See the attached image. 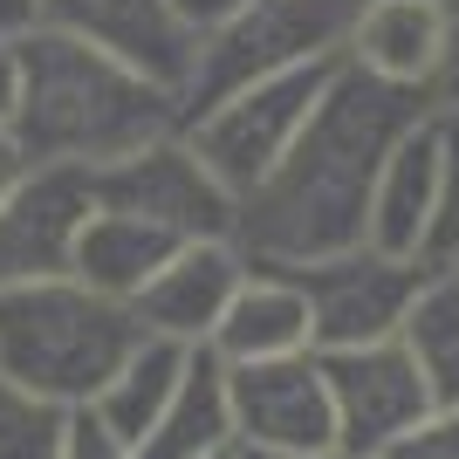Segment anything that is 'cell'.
Wrapping results in <instances>:
<instances>
[{
    "label": "cell",
    "mask_w": 459,
    "mask_h": 459,
    "mask_svg": "<svg viewBox=\"0 0 459 459\" xmlns=\"http://www.w3.org/2000/svg\"><path fill=\"white\" fill-rule=\"evenodd\" d=\"M329 76H336V62H316V69H288V76H261V82H247V90L212 96L206 110L186 117L192 152L212 165V178H220L233 199L254 192L281 165L288 144L302 137V124H308V110H316V96L329 90Z\"/></svg>",
    "instance_id": "5"
},
{
    "label": "cell",
    "mask_w": 459,
    "mask_h": 459,
    "mask_svg": "<svg viewBox=\"0 0 459 459\" xmlns=\"http://www.w3.org/2000/svg\"><path fill=\"white\" fill-rule=\"evenodd\" d=\"M56 459H131V446L117 439L90 404H69V425H62V453Z\"/></svg>",
    "instance_id": "23"
},
{
    "label": "cell",
    "mask_w": 459,
    "mask_h": 459,
    "mask_svg": "<svg viewBox=\"0 0 459 459\" xmlns=\"http://www.w3.org/2000/svg\"><path fill=\"white\" fill-rule=\"evenodd\" d=\"M439 124V199H432V227H425V268H459V117L432 110Z\"/></svg>",
    "instance_id": "21"
},
{
    "label": "cell",
    "mask_w": 459,
    "mask_h": 459,
    "mask_svg": "<svg viewBox=\"0 0 459 459\" xmlns=\"http://www.w3.org/2000/svg\"><path fill=\"white\" fill-rule=\"evenodd\" d=\"M28 28H41V0H0V41H21Z\"/></svg>",
    "instance_id": "26"
},
{
    "label": "cell",
    "mask_w": 459,
    "mask_h": 459,
    "mask_svg": "<svg viewBox=\"0 0 459 459\" xmlns=\"http://www.w3.org/2000/svg\"><path fill=\"white\" fill-rule=\"evenodd\" d=\"M186 124V96L172 82L131 69L124 56L96 48L62 28H28L14 41V131L28 165H76L103 172L144 152L152 137Z\"/></svg>",
    "instance_id": "2"
},
{
    "label": "cell",
    "mask_w": 459,
    "mask_h": 459,
    "mask_svg": "<svg viewBox=\"0 0 459 459\" xmlns=\"http://www.w3.org/2000/svg\"><path fill=\"white\" fill-rule=\"evenodd\" d=\"M240 281H247V254L233 247V240H186L152 281L137 288L131 308H137V323H144V336L206 350Z\"/></svg>",
    "instance_id": "11"
},
{
    "label": "cell",
    "mask_w": 459,
    "mask_h": 459,
    "mask_svg": "<svg viewBox=\"0 0 459 459\" xmlns=\"http://www.w3.org/2000/svg\"><path fill=\"white\" fill-rule=\"evenodd\" d=\"M233 459H343V453H268V446H233Z\"/></svg>",
    "instance_id": "29"
},
{
    "label": "cell",
    "mask_w": 459,
    "mask_h": 459,
    "mask_svg": "<svg viewBox=\"0 0 459 459\" xmlns=\"http://www.w3.org/2000/svg\"><path fill=\"white\" fill-rule=\"evenodd\" d=\"M398 343L411 350L419 377L432 384V404H459V268H432L419 302L404 316Z\"/></svg>",
    "instance_id": "19"
},
{
    "label": "cell",
    "mask_w": 459,
    "mask_h": 459,
    "mask_svg": "<svg viewBox=\"0 0 459 459\" xmlns=\"http://www.w3.org/2000/svg\"><path fill=\"white\" fill-rule=\"evenodd\" d=\"M41 28L96 41V48H110V56H124L131 69L172 82V90L186 96L199 35L172 14V0H41Z\"/></svg>",
    "instance_id": "12"
},
{
    "label": "cell",
    "mask_w": 459,
    "mask_h": 459,
    "mask_svg": "<svg viewBox=\"0 0 459 459\" xmlns=\"http://www.w3.org/2000/svg\"><path fill=\"white\" fill-rule=\"evenodd\" d=\"M212 459H233V453H212Z\"/></svg>",
    "instance_id": "30"
},
{
    "label": "cell",
    "mask_w": 459,
    "mask_h": 459,
    "mask_svg": "<svg viewBox=\"0 0 459 459\" xmlns=\"http://www.w3.org/2000/svg\"><path fill=\"white\" fill-rule=\"evenodd\" d=\"M391 459H459V404H432V411L398 439Z\"/></svg>",
    "instance_id": "22"
},
{
    "label": "cell",
    "mask_w": 459,
    "mask_h": 459,
    "mask_svg": "<svg viewBox=\"0 0 459 459\" xmlns=\"http://www.w3.org/2000/svg\"><path fill=\"white\" fill-rule=\"evenodd\" d=\"M227 404H233V446L336 453V404H329L316 350L268 357V364H227Z\"/></svg>",
    "instance_id": "9"
},
{
    "label": "cell",
    "mask_w": 459,
    "mask_h": 459,
    "mask_svg": "<svg viewBox=\"0 0 459 459\" xmlns=\"http://www.w3.org/2000/svg\"><path fill=\"white\" fill-rule=\"evenodd\" d=\"M377 459H391V453H377Z\"/></svg>",
    "instance_id": "32"
},
{
    "label": "cell",
    "mask_w": 459,
    "mask_h": 459,
    "mask_svg": "<svg viewBox=\"0 0 459 459\" xmlns=\"http://www.w3.org/2000/svg\"><path fill=\"white\" fill-rule=\"evenodd\" d=\"M316 357H323V384L336 404V453L343 459L398 453V439L432 411V384L419 377L398 336L364 350H316Z\"/></svg>",
    "instance_id": "8"
},
{
    "label": "cell",
    "mask_w": 459,
    "mask_h": 459,
    "mask_svg": "<svg viewBox=\"0 0 459 459\" xmlns=\"http://www.w3.org/2000/svg\"><path fill=\"white\" fill-rule=\"evenodd\" d=\"M212 357L220 364H268V357H295V350H316L308 343V302L302 288L274 268H247V281L233 288L227 316L212 329Z\"/></svg>",
    "instance_id": "14"
},
{
    "label": "cell",
    "mask_w": 459,
    "mask_h": 459,
    "mask_svg": "<svg viewBox=\"0 0 459 459\" xmlns=\"http://www.w3.org/2000/svg\"><path fill=\"white\" fill-rule=\"evenodd\" d=\"M90 186H96V206L137 212V220L165 227L172 240H233V206H240V199L212 178L206 158L192 152L186 124L152 137L144 152L90 172Z\"/></svg>",
    "instance_id": "7"
},
{
    "label": "cell",
    "mask_w": 459,
    "mask_h": 459,
    "mask_svg": "<svg viewBox=\"0 0 459 459\" xmlns=\"http://www.w3.org/2000/svg\"><path fill=\"white\" fill-rule=\"evenodd\" d=\"M14 117V41H0V124Z\"/></svg>",
    "instance_id": "28"
},
{
    "label": "cell",
    "mask_w": 459,
    "mask_h": 459,
    "mask_svg": "<svg viewBox=\"0 0 459 459\" xmlns=\"http://www.w3.org/2000/svg\"><path fill=\"white\" fill-rule=\"evenodd\" d=\"M137 343H144L137 308L82 288L76 274H48L0 295V377L56 404H90Z\"/></svg>",
    "instance_id": "3"
},
{
    "label": "cell",
    "mask_w": 459,
    "mask_h": 459,
    "mask_svg": "<svg viewBox=\"0 0 459 459\" xmlns=\"http://www.w3.org/2000/svg\"><path fill=\"white\" fill-rule=\"evenodd\" d=\"M453 21H459V7H446V0H364L357 21H350L343 62L377 82L432 96V76H439L446 41H453Z\"/></svg>",
    "instance_id": "13"
},
{
    "label": "cell",
    "mask_w": 459,
    "mask_h": 459,
    "mask_svg": "<svg viewBox=\"0 0 459 459\" xmlns=\"http://www.w3.org/2000/svg\"><path fill=\"white\" fill-rule=\"evenodd\" d=\"M186 357L192 350L186 343H165V336H144V343L124 357V370H117L103 391L90 398V411L103 425H110L117 439L137 453V439L158 425V411L172 404V391H178V377H186Z\"/></svg>",
    "instance_id": "18"
},
{
    "label": "cell",
    "mask_w": 459,
    "mask_h": 459,
    "mask_svg": "<svg viewBox=\"0 0 459 459\" xmlns=\"http://www.w3.org/2000/svg\"><path fill=\"white\" fill-rule=\"evenodd\" d=\"M186 240H172L165 227L137 220V212H117V206H90L76 233V254H69V274L110 302H137V288L152 281Z\"/></svg>",
    "instance_id": "15"
},
{
    "label": "cell",
    "mask_w": 459,
    "mask_h": 459,
    "mask_svg": "<svg viewBox=\"0 0 459 459\" xmlns=\"http://www.w3.org/2000/svg\"><path fill=\"white\" fill-rule=\"evenodd\" d=\"M364 0H240L220 28L199 35L186 76V117L206 110L212 96L247 90L261 76L288 69H316V62H343L350 21Z\"/></svg>",
    "instance_id": "4"
},
{
    "label": "cell",
    "mask_w": 459,
    "mask_h": 459,
    "mask_svg": "<svg viewBox=\"0 0 459 459\" xmlns=\"http://www.w3.org/2000/svg\"><path fill=\"white\" fill-rule=\"evenodd\" d=\"M62 425H69V404L0 377V459H56Z\"/></svg>",
    "instance_id": "20"
},
{
    "label": "cell",
    "mask_w": 459,
    "mask_h": 459,
    "mask_svg": "<svg viewBox=\"0 0 459 459\" xmlns=\"http://www.w3.org/2000/svg\"><path fill=\"white\" fill-rule=\"evenodd\" d=\"M233 7H240V0H172V14L186 21L192 35H206V28H220V21H227Z\"/></svg>",
    "instance_id": "25"
},
{
    "label": "cell",
    "mask_w": 459,
    "mask_h": 459,
    "mask_svg": "<svg viewBox=\"0 0 459 459\" xmlns=\"http://www.w3.org/2000/svg\"><path fill=\"white\" fill-rule=\"evenodd\" d=\"M96 206L90 172L76 165H35L7 199H0V295L48 274H69L76 233Z\"/></svg>",
    "instance_id": "10"
},
{
    "label": "cell",
    "mask_w": 459,
    "mask_h": 459,
    "mask_svg": "<svg viewBox=\"0 0 459 459\" xmlns=\"http://www.w3.org/2000/svg\"><path fill=\"white\" fill-rule=\"evenodd\" d=\"M432 110L459 117V21H453V41H446V62H439V76H432Z\"/></svg>",
    "instance_id": "24"
},
{
    "label": "cell",
    "mask_w": 459,
    "mask_h": 459,
    "mask_svg": "<svg viewBox=\"0 0 459 459\" xmlns=\"http://www.w3.org/2000/svg\"><path fill=\"white\" fill-rule=\"evenodd\" d=\"M425 117H432V96L336 62V76L316 96L302 137L233 206V247L247 254V268H295V261L364 247L384 158Z\"/></svg>",
    "instance_id": "1"
},
{
    "label": "cell",
    "mask_w": 459,
    "mask_h": 459,
    "mask_svg": "<svg viewBox=\"0 0 459 459\" xmlns=\"http://www.w3.org/2000/svg\"><path fill=\"white\" fill-rule=\"evenodd\" d=\"M35 172V165H28V158H21V144H14V131H7V124H0V199H7V192L21 186V178Z\"/></svg>",
    "instance_id": "27"
},
{
    "label": "cell",
    "mask_w": 459,
    "mask_h": 459,
    "mask_svg": "<svg viewBox=\"0 0 459 459\" xmlns=\"http://www.w3.org/2000/svg\"><path fill=\"white\" fill-rule=\"evenodd\" d=\"M432 199H439V124L425 117V124H411L398 137V152L384 158V172H377V192H370V247L419 254L425 227H432Z\"/></svg>",
    "instance_id": "16"
},
{
    "label": "cell",
    "mask_w": 459,
    "mask_h": 459,
    "mask_svg": "<svg viewBox=\"0 0 459 459\" xmlns=\"http://www.w3.org/2000/svg\"><path fill=\"white\" fill-rule=\"evenodd\" d=\"M233 453V404H227V364L212 350H192L186 377H178L172 404L158 411V425L137 439L131 459H212Z\"/></svg>",
    "instance_id": "17"
},
{
    "label": "cell",
    "mask_w": 459,
    "mask_h": 459,
    "mask_svg": "<svg viewBox=\"0 0 459 459\" xmlns=\"http://www.w3.org/2000/svg\"><path fill=\"white\" fill-rule=\"evenodd\" d=\"M302 288L308 302V343L316 350H364V343H391L411 316L425 288V261L419 254H384V247H343L323 261H295L274 268Z\"/></svg>",
    "instance_id": "6"
},
{
    "label": "cell",
    "mask_w": 459,
    "mask_h": 459,
    "mask_svg": "<svg viewBox=\"0 0 459 459\" xmlns=\"http://www.w3.org/2000/svg\"><path fill=\"white\" fill-rule=\"evenodd\" d=\"M446 7H459V0H446Z\"/></svg>",
    "instance_id": "31"
}]
</instances>
